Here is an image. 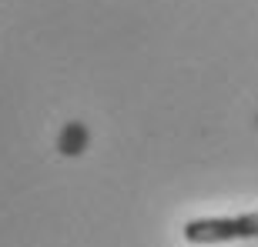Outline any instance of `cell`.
<instances>
[{
	"instance_id": "cell-1",
	"label": "cell",
	"mask_w": 258,
	"mask_h": 247,
	"mask_svg": "<svg viewBox=\"0 0 258 247\" xmlns=\"http://www.w3.org/2000/svg\"><path fill=\"white\" fill-rule=\"evenodd\" d=\"M258 237V210L238 217H198L184 224V240L198 247L228 244V240H255Z\"/></svg>"
},
{
	"instance_id": "cell-2",
	"label": "cell",
	"mask_w": 258,
	"mask_h": 247,
	"mask_svg": "<svg viewBox=\"0 0 258 247\" xmlns=\"http://www.w3.org/2000/svg\"><path fill=\"white\" fill-rule=\"evenodd\" d=\"M87 147V131L81 127V124H71V127H64V134H60V154H81Z\"/></svg>"
}]
</instances>
